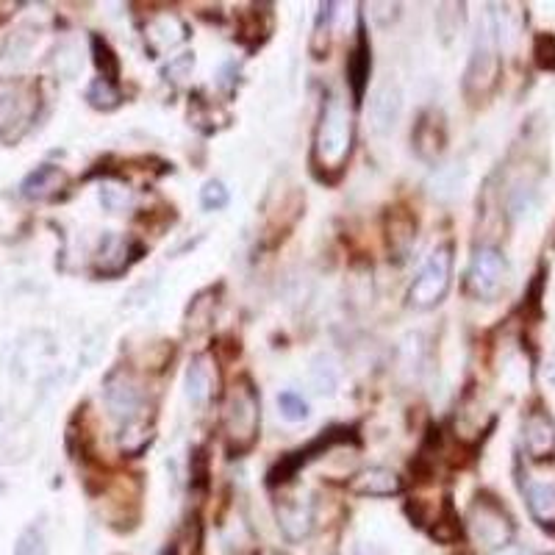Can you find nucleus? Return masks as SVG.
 Listing matches in <instances>:
<instances>
[{"mask_svg": "<svg viewBox=\"0 0 555 555\" xmlns=\"http://www.w3.org/2000/svg\"><path fill=\"white\" fill-rule=\"evenodd\" d=\"M353 153V117L345 100L331 95L320 111V123L314 131V148H311V164L325 175H342L347 159Z\"/></svg>", "mask_w": 555, "mask_h": 555, "instance_id": "f257e3e1", "label": "nucleus"}, {"mask_svg": "<svg viewBox=\"0 0 555 555\" xmlns=\"http://www.w3.org/2000/svg\"><path fill=\"white\" fill-rule=\"evenodd\" d=\"M259 428V389L253 386L250 378H239V381L228 389L225 403H222V436H225L228 453H231V456H242L247 450H253V444L259 442Z\"/></svg>", "mask_w": 555, "mask_h": 555, "instance_id": "f03ea898", "label": "nucleus"}, {"mask_svg": "<svg viewBox=\"0 0 555 555\" xmlns=\"http://www.w3.org/2000/svg\"><path fill=\"white\" fill-rule=\"evenodd\" d=\"M500 81V50H497V28L486 17L478 28V37L469 53L467 73H464V92L472 100L486 98Z\"/></svg>", "mask_w": 555, "mask_h": 555, "instance_id": "7ed1b4c3", "label": "nucleus"}, {"mask_svg": "<svg viewBox=\"0 0 555 555\" xmlns=\"http://www.w3.org/2000/svg\"><path fill=\"white\" fill-rule=\"evenodd\" d=\"M39 89L28 81L0 78V139L14 142L37 117Z\"/></svg>", "mask_w": 555, "mask_h": 555, "instance_id": "20e7f679", "label": "nucleus"}, {"mask_svg": "<svg viewBox=\"0 0 555 555\" xmlns=\"http://www.w3.org/2000/svg\"><path fill=\"white\" fill-rule=\"evenodd\" d=\"M450 278H453V245H439L428 256L417 281L408 289V303L414 309L439 306L447 295V289H450Z\"/></svg>", "mask_w": 555, "mask_h": 555, "instance_id": "39448f33", "label": "nucleus"}, {"mask_svg": "<svg viewBox=\"0 0 555 555\" xmlns=\"http://www.w3.org/2000/svg\"><path fill=\"white\" fill-rule=\"evenodd\" d=\"M508 278H511V267L497 247L481 245L475 250L467 272L469 295L478 300H497L506 292Z\"/></svg>", "mask_w": 555, "mask_h": 555, "instance_id": "423d86ee", "label": "nucleus"}, {"mask_svg": "<svg viewBox=\"0 0 555 555\" xmlns=\"http://www.w3.org/2000/svg\"><path fill=\"white\" fill-rule=\"evenodd\" d=\"M469 531L472 536L489 547V550H500L511 544V536H514V519L508 517V511L494 497L489 494H478L475 503L469 506Z\"/></svg>", "mask_w": 555, "mask_h": 555, "instance_id": "0eeeda50", "label": "nucleus"}, {"mask_svg": "<svg viewBox=\"0 0 555 555\" xmlns=\"http://www.w3.org/2000/svg\"><path fill=\"white\" fill-rule=\"evenodd\" d=\"M103 397H106V406L117 420L131 422L142 417L145 392H142V383L131 370L117 367L114 372H109L106 383H103Z\"/></svg>", "mask_w": 555, "mask_h": 555, "instance_id": "6e6552de", "label": "nucleus"}, {"mask_svg": "<svg viewBox=\"0 0 555 555\" xmlns=\"http://www.w3.org/2000/svg\"><path fill=\"white\" fill-rule=\"evenodd\" d=\"M522 442H525V453L531 456L536 464H547L555 458V420L542 411L533 408L531 414L522 422Z\"/></svg>", "mask_w": 555, "mask_h": 555, "instance_id": "1a4fd4ad", "label": "nucleus"}, {"mask_svg": "<svg viewBox=\"0 0 555 555\" xmlns=\"http://www.w3.org/2000/svg\"><path fill=\"white\" fill-rule=\"evenodd\" d=\"M400 114H403V92L397 84L386 81L370 98V120L375 134H392Z\"/></svg>", "mask_w": 555, "mask_h": 555, "instance_id": "9d476101", "label": "nucleus"}, {"mask_svg": "<svg viewBox=\"0 0 555 555\" xmlns=\"http://www.w3.org/2000/svg\"><path fill=\"white\" fill-rule=\"evenodd\" d=\"M275 517L289 542H303L314 528V503L303 497H286L275 508Z\"/></svg>", "mask_w": 555, "mask_h": 555, "instance_id": "9b49d317", "label": "nucleus"}, {"mask_svg": "<svg viewBox=\"0 0 555 555\" xmlns=\"http://www.w3.org/2000/svg\"><path fill=\"white\" fill-rule=\"evenodd\" d=\"M414 150L417 156L425 161H436L442 156L444 142H447V128H444V117L439 111H425L420 114V120L414 125V134H411Z\"/></svg>", "mask_w": 555, "mask_h": 555, "instance_id": "f8f14e48", "label": "nucleus"}, {"mask_svg": "<svg viewBox=\"0 0 555 555\" xmlns=\"http://www.w3.org/2000/svg\"><path fill=\"white\" fill-rule=\"evenodd\" d=\"M189 37V25L173 12L153 14L145 25V39L153 53H164V50L178 48L184 39Z\"/></svg>", "mask_w": 555, "mask_h": 555, "instance_id": "ddd939ff", "label": "nucleus"}, {"mask_svg": "<svg viewBox=\"0 0 555 555\" xmlns=\"http://www.w3.org/2000/svg\"><path fill=\"white\" fill-rule=\"evenodd\" d=\"M350 492H356L358 497H397L403 492V478L389 467L361 469L350 481Z\"/></svg>", "mask_w": 555, "mask_h": 555, "instance_id": "4468645a", "label": "nucleus"}, {"mask_svg": "<svg viewBox=\"0 0 555 555\" xmlns=\"http://www.w3.org/2000/svg\"><path fill=\"white\" fill-rule=\"evenodd\" d=\"M217 386V372H214V361L209 356H195L189 361L186 370V400L192 406L203 408L214 395Z\"/></svg>", "mask_w": 555, "mask_h": 555, "instance_id": "2eb2a0df", "label": "nucleus"}, {"mask_svg": "<svg viewBox=\"0 0 555 555\" xmlns=\"http://www.w3.org/2000/svg\"><path fill=\"white\" fill-rule=\"evenodd\" d=\"M136 253H139V247H136L131 239L114 234L103 236L95 270H98L100 275H120V272L128 270V264L136 259Z\"/></svg>", "mask_w": 555, "mask_h": 555, "instance_id": "dca6fc26", "label": "nucleus"}, {"mask_svg": "<svg viewBox=\"0 0 555 555\" xmlns=\"http://www.w3.org/2000/svg\"><path fill=\"white\" fill-rule=\"evenodd\" d=\"M417 239V217L406 209H392L386 214V245L395 259L408 256V250Z\"/></svg>", "mask_w": 555, "mask_h": 555, "instance_id": "f3484780", "label": "nucleus"}, {"mask_svg": "<svg viewBox=\"0 0 555 555\" xmlns=\"http://www.w3.org/2000/svg\"><path fill=\"white\" fill-rule=\"evenodd\" d=\"M70 184V178L62 167L56 164H42L34 173H28L23 181V198L28 200H50L62 192L64 186Z\"/></svg>", "mask_w": 555, "mask_h": 555, "instance_id": "a211bd4d", "label": "nucleus"}, {"mask_svg": "<svg viewBox=\"0 0 555 555\" xmlns=\"http://www.w3.org/2000/svg\"><path fill=\"white\" fill-rule=\"evenodd\" d=\"M525 500H528L531 517L547 531H555V483L528 481L525 483Z\"/></svg>", "mask_w": 555, "mask_h": 555, "instance_id": "6ab92c4d", "label": "nucleus"}, {"mask_svg": "<svg viewBox=\"0 0 555 555\" xmlns=\"http://www.w3.org/2000/svg\"><path fill=\"white\" fill-rule=\"evenodd\" d=\"M358 45L356 50L350 53V59H347V78H350V87H353V95L356 100L364 98V87H367V78H370V67H372V59H370V42L364 37V28H358Z\"/></svg>", "mask_w": 555, "mask_h": 555, "instance_id": "aec40b11", "label": "nucleus"}, {"mask_svg": "<svg viewBox=\"0 0 555 555\" xmlns=\"http://www.w3.org/2000/svg\"><path fill=\"white\" fill-rule=\"evenodd\" d=\"M339 378H342V370H339L336 356H331V353H320V356L311 358L309 381L317 395H333V392L339 389Z\"/></svg>", "mask_w": 555, "mask_h": 555, "instance_id": "412c9836", "label": "nucleus"}, {"mask_svg": "<svg viewBox=\"0 0 555 555\" xmlns=\"http://www.w3.org/2000/svg\"><path fill=\"white\" fill-rule=\"evenodd\" d=\"M150 439H153V428L145 422V417H139V420H131L123 425L120 447H123V453H128V456H139L150 444Z\"/></svg>", "mask_w": 555, "mask_h": 555, "instance_id": "4be33fe9", "label": "nucleus"}, {"mask_svg": "<svg viewBox=\"0 0 555 555\" xmlns=\"http://www.w3.org/2000/svg\"><path fill=\"white\" fill-rule=\"evenodd\" d=\"M92 56H95V64H98V70L103 73V81H111V84H117V78H120V59H117V53L111 50V45L106 39L95 34L92 37Z\"/></svg>", "mask_w": 555, "mask_h": 555, "instance_id": "5701e85b", "label": "nucleus"}, {"mask_svg": "<svg viewBox=\"0 0 555 555\" xmlns=\"http://www.w3.org/2000/svg\"><path fill=\"white\" fill-rule=\"evenodd\" d=\"M131 203H134V195H131V189L120 181H106V184H100V206L111 214H123L125 209H131Z\"/></svg>", "mask_w": 555, "mask_h": 555, "instance_id": "b1692460", "label": "nucleus"}, {"mask_svg": "<svg viewBox=\"0 0 555 555\" xmlns=\"http://www.w3.org/2000/svg\"><path fill=\"white\" fill-rule=\"evenodd\" d=\"M53 67H56V73L62 75V78H75V75L81 73V67H84V59H81V50L75 42H62L56 53H53Z\"/></svg>", "mask_w": 555, "mask_h": 555, "instance_id": "393cba45", "label": "nucleus"}, {"mask_svg": "<svg viewBox=\"0 0 555 555\" xmlns=\"http://www.w3.org/2000/svg\"><path fill=\"white\" fill-rule=\"evenodd\" d=\"M464 20H467L464 3H444V6H439V12H436V25H439L444 39L456 37L458 31H461V25H464Z\"/></svg>", "mask_w": 555, "mask_h": 555, "instance_id": "a878e982", "label": "nucleus"}, {"mask_svg": "<svg viewBox=\"0 0 555 555\" xmlns=\"http://www.w3.org/2000/svg\"><path fill=\"white\" fill-rule=\"evenodd\" d=\"M87 100L95 106V109L100 111H111L120 106V100H123V95H120V89L114 87L111 81H103V78H98L92 87H89L87 92Z\"/></svg>", "mask_w": 555, "mask_h": 555, "instance_id": "bb28decb", "label": "nucleus"}, {"mask_svg": "<svg viewBox=\"0 0 555 555\" xmlns=\"http://www.w3.org/2000/svg\"><path fill=\"white\" fill-rule=\"evenodd\" d=\"M206 297H209V292L195 297L189 311H186V328H189V331H203V328L214 320V306H217V303H214V300H206Z\"/></svg>", "mask_w": 555, "mask_h": 555, "instance_id": "cd10ccee", "label": "nucleus"}, {"mask_svg": "<svg viewBox=\"0 0 555 555\" xmlns=\"http://www.w3.org/2000/svg\"><path fill=\"white\" fill-rule=\"evenodd\" d=\"M331 17H333V3H322L320 17L314 25V39H311V53L322 59V53L328 50V31H331Z\"/></svg>", "mask_w": 555, "mask_h": 555, "instance_id": "c85d7f7f", "label": "nucleus"}, {"mask_svg": "<svg viewBox=\"0 0 555 555\" xmlns=\"http://www.w3.org/2000/svg\"><path fill=\"white\" fill-rule=\"evenodd\" d=\"M278 411L286 422H303L309 417V403L297 392H281L278 395Z\"/></svg>", "mask_w": 555, "mask_h": 555, "instance_id": "c756f323", "label": "nucleus"}, {"mask_svg": "<svg viewBox=\"0 0 555 555\" xmlns=\"http://www.w3.org/2000/svg\"><path fill=\"white\" fill-rule=\"evenodd\" d=\"M48 553V542H45V533L39 525H31L25 528L23 536L17 539V547H14V555H45Z\"/></svg>", "mask_w": 555, "mask_h": 555, "instance_id": "7c9ffc66", "label": "nucleus"}, {"mask_svg": "<svg viewBox=\"0 0 555 555\" xmlns=\"http://www.w3.org/2000/svg\"><path fill=\"white\" fill-rule=\"evenodd\" d=\"M200 203L206 211H220L228 206V189L222 186V181H206L200 189Z\"/></svg>", "mask_w": 555, "mask_h": 555, "instance_id": "2f4dec72", "label": "nucleus"}, {"mask_svg": "<svg viewBox=\"0 0 555 555\" xmlns=\"http://www.w3.org/2000/svg\"><path fill=\"white\" fill-rule=\"evenodd\" d=\"M533 59L542 70H555V37L553 34H539L533 42Z\"/></svg>", "mask_w": 555, "mask_h": 555, "instance_id": "473e14b6", "label": "nucleus"}, {"mask_svg": "<svg viewBox=\"0 0 555 555\" xmlns=\"http://www.w3.org/2000/svg\"><path fill=\"white\" fill-rule=\"evenodd\" d=\"M192 70H195V53H181V56L170 59V64L164 67V75L170 81H175V84H181V81H186L192 75Z\"/></svg>", "mask_w": 555, "mask_h": 555, "instance_id": "72a5a7b5", "label": "nucleus"}, {"mask_svg": "<svg viewBox=\"0 0 555 555\" xmlns=\"http://www.w3.org/2000/svg\"><path fill=\"white\" fill-rule=\"evenodd\" d=\"M450 175H453V170H442V173L433 178V198L447 200L456 195L458 181H450Z\"/></svg>", "mask_w": 555, "mask_h": 555, "instance_id": "f704fd0d", "label": "nucleus"}, {"mask_svg": "<svg viewBox=\"0 0 555 555\" xmlns=\"http://www.w3.org/2000/svg\"><path fill=\"white\" fill-rule=\"evenodd\" d=\"M370 14L378 25H389L397 20L400 6H397V3H370Z\"/></svg>", "mask_w": 555, "mask_h": 555, "instance_id": "c9c22d12", "label": "nucleus"}, {"mask_svg": "<svg viewBox=\"0 0 555 555\" xmlns=\"http://www.w3.org/2000/svg\"><path fill=\"white\" fill-rule=\"evenodd\" d=\"M206 478H209V456H206V450H195V456H192V483L206 486Z\"/></svg>", "mask_w": 555, "mask_h": 555, "instance_id": "e433bc0d", "label": "nucleus"}, {"mask_svg": "<svg viewBox=\"0 0 555 555\" xmlns=\"http://www.w3.org/2000/svg\"><path fill=\"white\" fill-rule=\"evenodd\" d=\"M492 555H533L528 547H522V544H506V547H500V550H494Z\"/></svg>", "mask_w": 555, "mask_h": 555, "instance_id": "4c0bfd02", "label": "nucleus"}, {"mask_svg": "<svg viewBox=\"0 0 555 555\" xmlns=\"http://www.w3.org/2000/svg\"><path fill=\"white\" fill-rule=\"evenodd\" d=\"M317 555H331V553H317Z\"/></svg>", "mask_w": 555, "mask_h": 555, "instance_id": "58836bf2", "label": "nucleus"}]
</instances>
